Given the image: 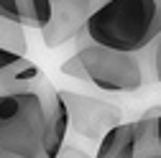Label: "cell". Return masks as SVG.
Masks as SVG:
<instances>
[{
  "label": "cell",
  "mask_w": 161,
  "mask_h": 158,
  "mask_svg": "<svg viewBox=\"0 0 161 158\" xmlns=\"http://www.w3.org/2000/svg\"><path fill=\"white\" fill-rule=\"evenodd\" d=\"M59 102L62 89L49 79L0 94V158H49V130Z\"/></svg>",
  "instance_id": "obj_1"
},
{
  "label": "cell",
  "mask_w": 161,
  "mask_h": 158,
  "mask_svg": "<svg viewBox=\"0 0 161 158\" xmlns=\"http://www.w3.org/2000/svg\"><path fill=\"white\" fill-rule=\"evenodd\" d=\"M161 36V0H103L85 26L90 44L143 54Z\"/></svg>",
  "instance_id": "obj_2"
},
{
  "label": "cell",
  "mask_w": 161,
  "mask_h": 158,
  "mask_svg": "<svg viewBox=\"0 0 161 158\" xmlns=\"http://www.w3.org/2000/svg\"><path fill=\"white\" fill-rule=\"evenodd\" d=\"M85 69V82L95 84L103 92H136L143 87V54L115 51L108 46L87 44L77 51Z\"/></svg>",
  "instance_id": "obj_3"
},
{
  "label": "cell",
  "mask_w": 161,
  "mask_h": 158,
  "mask_svg": "<svg viewBox=\"0 0 161 158\" xmlns=\"http://www.w3.org/2000/svg\"><path fill=\"white\" fill-rule=\"evenodd\" d=\"M62 97L69 107V123L72 130L77 135L87 138V140H103V138L120 125V110L110 102L95 100V97L87 94H74V92H64Z\"/></svg>",
  "instance_id": "obj_4"
},
{
  "label": "cell",
  "mask_w": 161,
  "mask_h": 158,
  "mask_svg": "<svg viewBox=\"0 0 161 158\" xmlns=\"http://www.w3.org/2000/svg\"><path fill=\"white\" fill-rule=\"evenodd\" d=\"M95 8H97L95 0H56L51 23H49V28L41 31L44 44L49 49H56L64 41L74 38L79 31H85Z\"/></svg>",
  "instance_id": "obj_5"
},
{
  "label": "cell",
  "mask_w": 161,
  "mask_h": 158,
  "mask_svg": "<svg viewBox=\"0 0 161 158\" xmlns=\"http://www.w3.org/2000/svg\"><path fill=\"white\" fill-rule=\"evenodd\" d=\"M138 148V125L133 123H120L113 128L103 140L97 143L95 158H136Z\"/></svg>",
  "instance_id": "obj_6"
},
{
  "label": "cell",
  "mask_w": 161,
  "mask_h": 158,
  "mask_svg": "<svg viewBox=\"0 0 161 158\" xmlns=\"http://www.w3.org/2000/svg\"><path fill=\"white\" fill-rule=\"evenodd\" d=\"M136 125H138L136 158H161V105L148 107L136 120Z\"/></svg>",
  "instance_id": "obj_7"
},
{
  "label": "cell",
  "mask_w": 161,
  "mask_h": 158,
  "mask_svg": "<svg viewBox=\"0 0 161 158\" xmlns=\"http://www.w3.org/2000/svg\"><path fill=\"white\" fill-rule=\"evenodd\" d=\"M44 76L41 66H38L36 61H31V59H21V61L10 64L8 69L0 71V94H10V92H23V89H31L36 87Z\"/></svg>",
  "instance_id": "obj_8"
},
{
  "label": "cell",
  "mask_w": 161,
  "mask_h": 158,
  "mask_svg": "<svg viewBox=\"0 0 161 158\" xmlns=\"http://www.w3.org/2000/svg\"><path fill=\"white\" fill-rule=\"evenodd\" d=\"M56 0H21V10H23V26L44 31L49 28L51 18H54Z\"/></svg>",
  "instance_id": "obj_9"
},
{
  "label": "cell",
  "mask_w": 161,
  "mask_h": 158,
  "mask_svg": "<svg viewBox=\"0 0 161 158\" xmlns=\"http://www.w3.org/2000/svg\"><path fill=\"white\" fill-rule=\"evenodd\" d=\"M0 46H3V49H10V51H15V54H21V56H26V49H28L26 28H23V26H15V23L0 21Z\"/></svg>",
  "instance_id": "obj_10"
},
{
  "label": "cell",
  "mask_w": 161,
  "mask_h": 158,
  "mask_svg": "<svg viewBox=\"0 0 161 158\" xmlns=\"http://www.w3.org/2000/svg\"><path fill=\"white\" fill-rule=\"evenodd\" d=\"M0 21L23 26V10H21V0H0ZM26 28V26H23Z\"/></svg>",
  "instance_id": "obj_11"
},
{
  "label": "cell",
  "mask_w": 161,
  "mask_h": 158,
  "mask_svg": "<svg viewBox=\"0 0 161 158\" xmlns=\"http://www.w3.org/2000/svg\"><path fill=\"white\" fill-rule=\"evenodd\" d=\"M151 71H153L156 82H161V36L156 38V44L151 46Z\"/></svg>",
  "instance_id": "obj_12"
},
{
  "label": "cell",
  "mask_w": 161,
  "mask_h": 158,
  "mask_svg": "<svg viewBox=\"0 0 161 158\" xmlns=\"http://www.w3.org/2000/svg\"><path fill=\"white\" fill-rule=\"evenodd\" d=\"M21 54H15V51H10V49H3L0 46V71L3 69H8L10 64H15V61H21Z\"/></svg>",
  "instance_id": "obj_13"
},
{
  "label": "cell",
  "mask_w": 161,
  "mask_h": 158,
  "mask_svg": "<svg viewBox=\"0 0 161 158\" xmlns=\"http://www.w3.org/2000/svg\"><path fill=\"white\" fill-rule=\"evenodd\" d=\"M56 158H95V155H90L87 150L77 148V145H64V148H62V153H59Z\"/></svg>",
  "instance_id": "obj_14"
}]
</instances>
